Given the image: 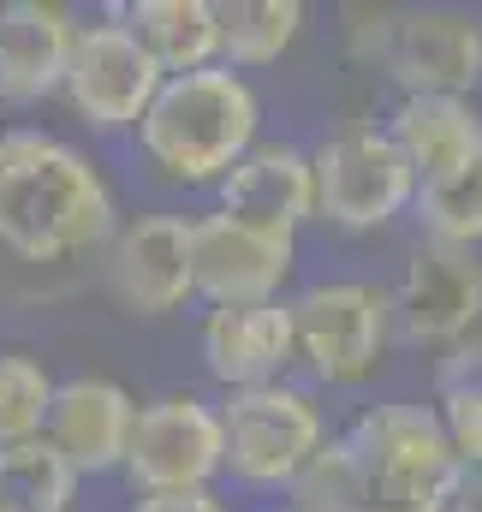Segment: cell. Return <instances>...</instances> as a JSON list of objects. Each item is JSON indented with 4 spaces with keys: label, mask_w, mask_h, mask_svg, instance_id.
<instances>
[{
    "label": "cell",
    "mask_w": 482,
    "mask_h": 512,
    "mask_svg": "<svg viewBox=\"0 0 482 512\" xmlns=\"http://www.w3.org/2000/svg\"><path fill=\"white\" fill-rule=\"evenodd\" d=\"M120 227L114 191L90 155L48 131H0V251L24 262H72Z\"/></svg>",
    "instance_id": "obj_1"
},
{
    "label": "cell",
    "mask_w": 482,
    "mask_h": 512,
    "mask_svg": "<svg viewBox=\"0 0 482 512\" xmlns=\"http://www.w3.org/2000/svg\"><path fill=\"white\" fill-rule=\"evenodd\" d=\"M256 137H262V102L250 78L227 66L161 78L149 114L137 120L143 161L173 185H221Z\"/></svg>",
    "instance_id": "obj_2"
},
{
    "label": "cell",
    "mask_w": 482,
    "mask_h": 512,
    "mask_svg": "<svg viewBox=\"0 0 482 512\" xmlns=\"http://www.w3.org/2000/svg\"><path fill=\"white\" fill-rule=\"evenodd\" d=\"M215 417H221V477L244 489H286L328 435L316 393L292 382L227 393Z\"/></svg>",
    "instance_id": "obj_3"
},
{
    "label": "cell",
    "mask_w": 482,
    "mask_h": 512,
    "mask_svg": "<svg viewBox=\"0 0 482 512\" xmlns=\"http://www.w3.org/2000/svg\"><path fill=\"white\" fill-rule=\"evenodd\" d=\"M286 316H292V358L322 387H358L387 364L393 316L381 286L316 280L298 298H286Z\"/></svg>",
    "instance_id": "obj_4"
},
{
    "label": "cell",
    "mask_w": 482,
    "mask_h": 512,
    "mask_svg": "<svg viewBox=\"0 0 482 512\" xmlns=\"http://www.w3.org/2000/svg\"><path fill=\"white\" fill-rule=\"evenodd\" d=\"M310 185H316V221L340 233H381L387 221L411 215L417 179L405 155L375 126H346L310 149Z\"/></svg>",
    "instance_id": "obj_5"
},
{
    "label": "cell",
    "mask_w": 482,
    "mask_h": 512,
    "mask_svg": "<svg viewBox=\"0 0 482 512\" xmlns=\"http://www.w3.org/2000/svg\"><path fill=\"white\" fill-rule=\"evenodd\" d=\"M120 471L137 495H197L221 477V417L203 393H161L137 405Z\"/></svg>",
    "instance_id": "obj_6"
},
{
    "label": "cell",
    "mask_w": 482,
    "mask_h": 512,
    "mask_svg": "<svg viewBox=\"0 0 482 512\" xmlns=\"http://www.w3.org/2000/svg\"><path fill=\"white\" fill-rule=\"evenodd\" d=\"M298 268V239L250 227L227 209L191 215V298L209 310L227 304H274Z\"/></svg>",
    "instance_id": "obj_7"
},
{
    "label": "cell",
    "mask_w": 482,
    "mask_h": 512,
    "mask_svg": "<svg viewBox=\"0 0 482 512\" xmlns=\"http://www.w3.org/2000/svg\"><path fill=\"white\" fill-rule=\"evenodd\" d=\"M387 316H393V340L423 352H453L482 322V256L423 239L399 286L387 292Z\"/></svg>",
    "instance_id": "obj_8"
},
{
    "label": "cell",
    "mask_w": 482,
    "mask_h": 512,
    "mask_svg": "<svg viewBox=\"0 0 482 512\" xmlns=\"http://www.w3.org/2000/svg\"><path fill=\"white\" fill-rule=\"evenodd\" d=\"M381 66L399 96H477L482 90V18L465 6H411L393 12Z\"/></svg>",
    "instance_id": "obj_9"
},
{
    "label": "cell",
    "mask_w": 482,
    "mask_h": 512,
    "mask_svg": "<svg viewBox=\"0 0 482 512\" xmlns=\"http://www.w3.org/2000/svg\"><path fill=\"white\" fill-rule=\"evenodd\" d=\"M60 90L90 131H137V120L149 114V102L161 90V72L131 42L120 18H102V24H78Z\"/></svg>",
    "instance_id": "obj_10"
},
{
    "label": "cell",
    "mask_w": 482,
    "mask_h": 512,
    "mask_svg": "<svg viewBox=\"0 0 482 512\" xmlns=\"http://www.w3.org/2000/svg\"><path fill=\"white\" fill-rule=\"evenodd\" d=\"M352 453L363 459L369 483H411V489H447L459 477L453 441L441 429L435 405H411V399H387V405H363L346 429Z\"/></svg>",
    "instance_id": "obj_11"
},
{
    "label": "cell",
    "mask_w": 482,
    "mask_h": 512,
    "mask_svg": "<svg viewBox=\"0 0 482 512\" xmlns=\"http://www.w3.org/2000/svg\"><path fill=\"white\" fill-rule=\"evenodd\" d=\"M108 292L131 316H173L191 298V221L185 215H137L108 239Z\"/></svg>",
    "instance_id": "obj_12"
},
{
    "label": "cell",
    "mask_w": 482,
    "mask_h": 512,
    "mask_svg": "<svg viewBox=\"0 0 482 512\" xmlns=\"http://www.w3.org/2000/svg\"><path fill=\"white\" fill-rule=\"evenodd\" d=\"M131 417H137V399L120 382L72 376V382H54L48 417H42V441L78 477H102V471H120L125 441H131Z\"/></svg>",
    "instance_id": "obj_13"
},
{
    "label": "cell",
    "mask_w": 482,
    "mask_h": 512,
    "mask_svg": "<svg viewBox=\"0 0 482 512\" xmlns=\"http://www.w3.org/2000/svg\"><path fill=\"white\" fill-rule=\"evenodd\" d=\"M78 18L60 0H0V102L36 108L60 96Z\"/></svg>",
    "instance_id": "obj_14"
},
{
    "label": "cell",
    "mask_w": 482,
    "mask_h": 512,
    "mask_svg": "<svg viewBox=\"0 0 482 512\" xmlns=\"http://www.w3.org/2000/svg\"><path fill=\"white\" fill-rule=\"evenodd\" d=\"M215 191H221V209L227 215H239L250 227H268V233H286V239H298V227L316 221L310 149H298V143L256 137Z\"/></svg>",
    "instance_id": "obj_15"
},
{
    "label": "cell",
    "mask_w": 482,
    "mask_h": 512,
    "mask_svg": "<svg viewBox=\"0 0 482 512\" xmlns=\"http://www.w3.org/2000/svg\"><path fill=\"white\" fill-rule=\"evenodd\" d=\"M292 364L298 358H292L286 298H274V304H227V310L203 316V370L227 393L286 382Z\"/></svg>",
    "instance_id": "obj_16"
},
{
    "label": "cell",
    "mask_w": 482,
    "mask_h": 512,
    "mask_svg": "<svg viewBox=\"0 0 482 512\" xmlns=\"http://www.w3.org/2000/svg\"><path fill=\"white\" fill-rule=\"evenodd\" d=\"M387 143L405 155L411 179H441L459 161H471L482 149V108L471 96H399L393 120H387Z\"/></svg>",
    "instance_id": "obj_17"
},
{
    "label": "cell",
    "mask_w": 482,
    "mask_h": 512,
    "mask_svg": "<svg viewBox=\"0 0 482 512\" xmlns=\"http://www.w3.org/2000/svg\"><path fill=\"white\" fill-rule=\"evenodd\" d=\"M161 78L215 66V0H131L114 12Z\"/></svg>",
    "instance_id": "obj_18"
},
{
    "label": "cell",
    "mask_w": 482,
    "mask_h": 512,
    "mask_svg": "<svg viewBox=\"0 0 482 512\" xmlns=\"http://www.w3.org/2000/svg\"><path fill=\"white\" fill-rule=\"evenodd\" d=\"M304 30L298 0H215V66L227 72H262L274 66Z\"/></svg>",
    "instance_id": "obj_19"
},
{
    "label": "cell",
    "mask_w": 482,
    "mask_h": 512,
    "mask_svg": "<svg viewBox=\"0 0 482 512\" xmlns=\"http://www.w3.org/2000/svg\"><path fill=\"white\" fill-rule=\"evenodd\" d=\"M411 215L423 227L429 245H453V251H477L482 245V149L471 161H459L441 179H423L411 197Z\"/></svg>",
    "instance_id": "obj_20"
},
{
    "label": "cell",
    "mask_w": 482,
    "mask_h": 512,
    "mask_svg": "<svg viewBox=\"0 0 482 512\" xmlns=\"http://www.w3.org/2000/svg\"><path fill=\"white\" fill-rule=\"evenodd\" d=\"M78 471L36 435L18 447H0V512H72Z\"/></svg>",
    "instance_id": "obj_21"
},
{
    "label": "cell",
    "mask_w": 482,
    "mask_h": 512,
    "mask_svg": "<svg viewBox=\"0 0 482 512\" xmlns=\"http://www.w3.org/2000/svg\"><path fill=\"white\" fill-rule=\"evenodd\" d=\"M363 459L352 453L346 435H322V447L304 459V471L286 483L292 512H352L363 495Z\"/></svg>",
    "instance_id": "obj_22"
},
{
    "label": "cell",
    "mask_w": 482,
    "mask_h": 512,
    "mask_svg": "<svg viewBox=\"0 0 482 512\" xmlns=\"http://www.w3.org/2000/svg\"><path fill=\"white\" fill-rule=\"evenodd\" d=\"M54 399V376L30 352H0V447L36 441Z\"/></svg>",
    "instance_id": "obj_23"
},
{
    "label": "cell",
    "mask_w": 482,
    "mask_h": 512,
    "mask_svg": "<svg viewBox=\"0 0 482 512\" xmlns=\"http://www.w3.org/2000/svg\"><path fill=\"white\" fill-rule=\"evenodd\" d=\"M435 411H441V429L453 441V459L465 471H482V387H447Z\"/></svg>",
    "instance_id": "obj_24"
},
{
    "label": "cell",
    "mask_w": 482,
    "mask_h": 512,
    "mask_svg": "<svg viewBox=\"0 0 482 512\" xmlns=\"http://www.w3.org/2000/svg\"><path fill=\"white\" fill-rule=\"evenodd\" d=\"M447 489H411V483H363L352 512H441Z\"/></svg>",
    "instance_id": "obj_25"
},
{
    "label": "cell",
    "mask_w": 482,
    "mask_h": 512,
    "mask_svg": "<svg viewBox=\"0 0 482 512\" xmlns=\"http://www.w3.org/2000/svg\"><path fill=\"white\" fill-rule=\"evenodd\" d=\"M447 387H482V328L447 352V364H441V393H447Z\"/></svg>",
    "instance_id": "obj_26"
},
{
    "label": "cell",
    "mask_w": 482,
    "mask_h": 512,
    "mask_svg": "<svg viewBox=\"0 0 482 512\" xmlns=\"http://www.w3.org/2000/svg\"><path fill=\"white\" fill-rule=\"evenodd\" d=\"M131 512H227L209 489H197V495H137Z\"/></svg>",
    "instance_id": "obj_27"
},
{
    "label": "cell",
    "mask_w": 482,
    "mask_h": 512,
    "mask_svg": "<svg viewBox=\"0 0 482 512\" xmlns=\"http://www.w3.org/2000/svg\"><path fill=\"white\" fill-rule=\"evenodd\" d=\"M441 512H482V471H465V465H459V477L447 483Z\"/></svg>",
    "instance_id": "obj_28"
}]
</instances>
